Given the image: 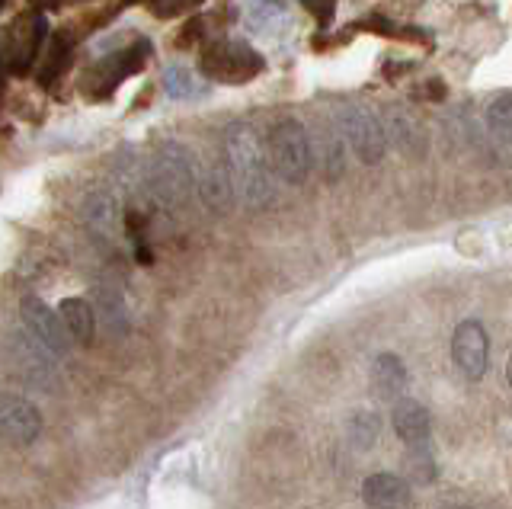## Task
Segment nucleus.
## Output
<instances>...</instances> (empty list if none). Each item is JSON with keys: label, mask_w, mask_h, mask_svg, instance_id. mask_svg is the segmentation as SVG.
Returning <instances> with one entry per match:
<instances>
[{"label": "nucleus", "mask_w": 512, "mask_h": 509, "mask_svg": "<svg viewBox=\"0 0 512 509\" xmlns=\"http://www.w3.org/2000/svg\"><path fill=\"white\" fill-rule=\"evenodd\" d=\"M224 170L234 189V202L250 212H263L276 202V173L269 167L263 138L253 125L234 122L224 129Z\"/></svg>", "instance_id": "1"}, {"label": "nucleus", "mask_w": 512, "mask_h": 509, "mask_svg": "<svg viewBox=\"0 0 512 509\" xmlns=\"http://www.w3.org/2000/svg\"><path fill=\"white\" fill-rule=\"evenodd\" d=\"M196 164H192L189 148H183L180 141H164L154 157L144 167V186L148 193L167 205V209H180L196 193Z\"/></svg>", "instance_id": "2"}, {"label": "nucleus", "mask_w": 512, "mask_h": 509, "mask_svg": "<svg viewBox=\"0 0 512 509\" xmlns=\"http://www.w3.org/2000/svg\"><path fill=\"white\" fill-rule=\"evenodd\" d=\"M266 154H269V167L282 183L301 186L311 177L314 167V151H311V138L308 129L298 119H282L272 125L269 141H266Z\"/></svg>", "instance_id": "3"}, {"label": "nucleus", "mask_w": 512, "mask_h": 509, "mask_svg": "<svg viewBox=\"0 0 512 509\" xmlns=\"http://www.w3.org/2000/svg\"><path fill=\"white\" fill-rule=\"evenodd\" d=\"M336 125L346 141V148L359 157L362 164H378L388 154V138H384L381 119L362 103H346L336 113Z\"/></svg>", "instance_id": "4"}, {"label": "nucleus", "mask_w": 512, "mask_h": 509, "mask_svg": "<svg viewBox=\"0 0 512 509\" xmlns=\"http://www.w3.org/2000/svg\"><path fill=\"white\" fill-rule=\"evenodd\" d=\"M148 55H151V45L138 39L132 42L128 49L116 52V55H106L96 61L93 68H87L84 74V90H87V97L90 100H106L116 93V87L125 81V77H132L138 74L144 65H148Z\"/></svg>", "instance_id": "5"}, {"label": "nucleus", "mask_w": 512, "mask_h": 509, "mask_svg": "<svg viewBox=\"0 0 512 509\" xmlns=\"http://www.w3.org/2000/svg\"><path fill=\"white\" fill-rule=\"evenodd\" d=\"M202 74L218 84H247L263 71V58L244 42H212L199 61Z\"/></svg>", "instance_id": "6"}, {"label": "nucleus", "mask_w": 512, "mask_h": 509, "mask_svg": "<svg viewBox=\"0 0 512 509\" xmlns=\"http://www.w3.org/2000/svg\"><path fill=\"white\" fill-rule=\"evenodd\" d=\"M42 433L39 407L20 394H0V442L10 449H29Z\"/></svg>", "instance_id": "7"}, {"label": "nucleus", "mask_w": 512, "mask_h": 509, "mask_svg": "<svg viewBox=\"0 0 512 509\" xmlns=\"http://www.w3.org/2000/svg\"><path fill=\"white\" fill-rule=\"evenodd\" d=\"M10 359H13L16 375H20L26 385L42 388V391H48L55 385V375H58L55 362L58 359L48 356L45 346L32 340L26 330H13L10 333Z\"/></svg>", "instance_id": "8"}, {"label": "nucleus", "mask_w": 512, "mask_h": 509, "mask_svg": "<svg viewBox=\"0 0 512 509\" xmlns=\"http://www.w3.org/2000/svg\"><path fill=\"white\" fill-rule=\"evenodd\" d=\"M20 317H23V330H26L36 343L45 346V353H48V356H52V359H64V356H68V349H71L68 333H64V327H61V321H58V314H55L52 308H48L42 298L26 295V298H23V305H20Z\"/></svg>", "instance_id": "9"}, {"label": "nucleus", "mask_w": 512, "mask_h": 509, "mask_svg": "<svg viewBox=\"0 0 512 509\" xmlns=\"http://www.w3.org/2000/svg\"><path fill=\"white\" fill-rule=\"evenodd\" d=\"M452 359H455V369L468 381L484 378L487 362H490V340H487V330L480 327V321H461L455 327Z\"/></svg>", "instance_id": "10"}, {"label": "nucleus", "mask_w": 512, "mask_h": 509, "mask_svg": "<svg viewBox=\"0 0 512 509\" xmlns=\"http://www.w3.org/2000/svg\"><path fill=\"white\" fill-rule=\"evenodd\" d=\"M80 221L84 228L96 237V241L112 244L119 237L122 228V202L116 196V189H93V193L80 205Z\"/></svg>", "instance_id": "11"}, {"label": "nucleus", "mask_w": 512, "mask_h": 509, "mask_svg": "<svg viewBox=\"0 0 512 509\" xmlns=\"http://www.w3.org/2000/svg\"><path fill=\"white\" fill-rule=\"evenodd\" d=\"M48 33V23L42 13H23L10 26V68L13 74H26L39 55V45Z\"/></svg>", "instance_id": "12"}, {"label": "nucleus", "mask_w": 512, "mask_h": 509, "mask_svg": "<svg viewBox=\"0 0 512 509\" xmlns=\"http://www.w3.org/2000/svg\"><path fill=\"white\" fill-rule=\"evenodd\" d=\"M391 426H394L397 439L404 442L410 452L426 449V445H429L432 420H429V410L420 401H410V397H400V401H394Z\"/></svg>", "instance_id": "13"}, {"label": "nucleus", "mask_w": 512, "mask_h": 509, "mask_svg": "<svg viewBox=\"0 0 512 509\" xmlns=\"http://www.w3.org/2000/svg\"><path fill=\"white\" fill-rule=\"evenodd\" d=\"M362 497L372 509H410L413 503L410 484L400 474H388V471H375L372 477H365Z\"/></svg>", "instance_id": "14"}, {"label": "nucleus", "mask_w": 512, "mask_h": 509, "mask_svg": "<svg viewBox=\"0 0 512 509\" xmlns=\"http://www.w3.org/2000/svg\"><path fill=\"white\" fill-rule=\"evenodd\" d=\"M384 138H388L391 145L407 157H423V151H426L423 122L404 106H394L388 113V122H384Z\"/></svg>", "instance_id": "15"}, {"label": "nucleus", "mask_w": 512, "mask_h": 509, "mask_svg": "<svg viewBox=\"0 0 512 509\" xmlns=\"http://www.w3.org/2000/svg\"><path fill=\"white\" fill-rule=\"evenodd\" d=\"M93 317H100L103 327L109 333H116V337H122V333L128 330V301H125V292L119 289L116 282H100L93 292Z\"/></svg>", "instance_id": "16"}, {"label": "nucleus", "mask_w": 512, "mask_h": 509, "mask_svg": "<svg viewBox=\"0 0 512 509\" xmlns=\"http://www.w3.org/2000/svg\"><path fill=\"white\" fill-rule=\"evenodd\" d=\"M58 321L68 333V340L80 343V346H90L93 337H96V317H93V308L90 301L84 298H64L58 305Z\"/></svg>", "instance_id": "17"}, {"label": "nucleus", "mask_w": 512, "mask_h": 509, "mask_svg": "<svg viewBox=\"0 0 512 509\" xmlns=\"http://www.w3.org/2000/svg\"><path fill=\"white\" fill-rule=\"evenodd\" d=\"M196 189H199L202 202L218 215H224L234 205V189L228 180V170H224V161L208 164L202 177H196Z\"/></svg>", "instance_id": "18"}, {"label": "nucleus", "mask_w": 512, "mask_h": 509, "mask_svg": "<svg viewBox=\"0 0 512 509\" xmlns=\"http://www.w3.org/2000/svg\"><path fill=\"white\" fill-rule=\"evenodd\" d=\"M372 388L384 401H400L407 391V369L394 353H381L372 362Z\"/></svg>", "instance_id": "19"}, {"label": "nucleus", "mask_w": 512, "mask_h": 509, "mask_svg": "<svg viewBox=\"0 0 512 509\" xmlns=\"http://www.w3.org/2000/svg\"><path fill=\"white\" fill-rule=\"evenodd\" d=\"M317 141H320L317 164H320V170H324V177L330 183L340 180L343 170H346V141H343V135H336L333 129H324Z\"/></svg>", "instance_id": "20"}, {"label": "nucleus", "mask_w": 512, "mask_h": 509, "mask_svg": "<svg viewBox=\"0 0 512 509\" xmlns=\"http://www.w3.org/2000/svg\"><path fill=\"white\" fill-rule=\"evenodd\" d=\"M71 52H74V42L68 33H55V42L48 45V55L42 58V68H39V84L42 87H52V81L68 71L71 65Z\"/></svg>", "instance_id": "21"}, {"label": "nucleus", "mask_w": 512, "mask_h": 509, "mask_svg": "<svg viewBox=\"0 0 512 509\" xmlns=\"http://www.w3.org/2000/svg\"><path fill=\"white\" fill-rule=\"evenodd\" d=\"M487 132L493 135V141H500L503 148H509V141H512V100H509L506 90L487 106Z\"/></svg>", "instance_id": "22"}, {"label": "nucleus", "mask_w": 512, "mask_h": 509, "mask_svg": "<svg viewBox=\"0 0 512 509\" xmlns=\"http://www.w3.org/2000/svg\"><path fill=\"white\" fill-rule=\"evenodd\" d=\"M164 90H167V97H173V100H192V97H199L196 74H192L186 65H173V68L164 71Z\"/></svg>", "instance_id": "23"}, {"label": "nucleus", "mask_w": 512, "mask_h": 509, "mask_svg": "<svg viewBox=\"0 0 512 509\" xmlns=\"http://www.w3.org/2000/svg\"><path fill=\"white\" fill-rule=\"evenodd\" d=\"M141 4L148 7L157 20H173V17H180V13L199 7L202 0H141Z\"/></svg>", "instance_id": "24"}, {"label": "nucleus", "mask_w": 512, "mask_h": 509, "mask_svg": "<svg viewBox=\"0 0 512 509\" xmlns=\"http://www.w3.org/2000/svg\"><path fill=\"white\" fill-rule=\"evenodd\" d=\"M378 436V417H372V413H362V417H356V426H352V442L362 445V449H368V445L375 442Z\"/></svg>", "instance_id": "25"}, {"label": "nucleus", "mask_w": 512, "mask_h": 509, "mask_svg": "<svg viewBox=\"0 0 512 509\" xmlns=\"http://www.w3.org/2000/svg\"><path fill=\"white\" fill-rule=\"evenodd\" d=\"M301 4L320 26H327L333 20V13H336V0H301Z\"/></svg>", "instance_id": "26"}, {"label": "nucleus", "mask_w": 512, "mask_h": 509, "mask_svg": "<svg viewBox=\"0 0 512 509\" xmlns=\"http://www.w3.org/2000/svg\"><path fill=\"white\" fill-rule=\"evenodd\" d=\"M276 17H282V4H279V0H266L260 10H253V23H269V20H276Z\"/></svg>", "instance_id": "27"}, {"label": "nucleus", "mask_w": 512, "mask_h": 509, "mask_svg": "<svg viewBox=\"0 0 512 509\" xmlns=\"http://www.w3.org/2000/svg\"><path fill=\"white\" fill-rule=\"evenodd\" d=\"M199 29H202V20H199V17H196V20H189L183 33L176 36V49H189V45L199 39Z\"/></svg>", "instance_id": "28"}, {"label": "nucleus", "mask_w": 512, "mask_h": 509, "mask_svg": "<svg viewBox=\"0 0 512 509\" xmlns=\"http://www.w3.org/2000/svg\"><path fill=\"white\" fill-rule=\"evenodd\" d=\"M423 100H429V103H439V100H445V81H426V90H423Z\"/></svg>", "instance_id": "29"}, {"label": "nucleus", "mask_w": 512, "mask_h": 509, "mask_svg": "<svg viewBox=\"0 0 512 509\" xmlns=\"http://www.w3.org/2000/svg\"><path fill=\"white\" fill-rule=\"evenodd\" d=\"M442 509H474V506H461V503H448V506H442Z\"/></svg>", "instance_id": "30"}, {"label": "nucleus", "mask_w": 512, "mask_h": 509, "mask_svg": "<svg viewBox=\"0 0 512 509\" xmlns=\"http://www.w3.org/2000/svg\"><path fill=\"white\" fill-rule=\"evenodd\" d=\"M0 4H4V0H0Z\"/></svg>", "instance_id": "31"}]
</instances>
